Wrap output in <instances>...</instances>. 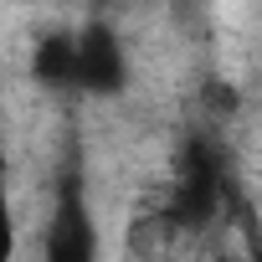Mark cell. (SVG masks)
I'll use <instances>...</instances> for the list:
<instances>
[{
	"label": "cell",
	"mask_w": 262,
	"mask_h": 262,
	"mask_svg": "<svg viewBox=\"0 0 262 262\" xmlns=\"http://www.w3.org/2000/svg\"><path fill=\"white\" fill-rule=\"evenodd\" d=\"M41 262H103L98 216L88 206V190H82L77 170H67L57 180L52 216H47V231H41Z\"/></svg>",
	"instance_id": "obj_1"
},
{
	"label": "cell",
	"mask_w": 262,
	"mask_h": 262,
	"mask_svg": "<svg viewBox=\"0 0 262 262\" xmlns=\"http://www.w3.org/2000/svg\"><path fill=\"white\" fill-rule=\"evenodd\" d=\"M72 88L93 98H113L128 88V52L108 21H88L82 31H72Z\"/></svg>",
	"instance_id": "obj_2"
},
{
	"label": "cell",
	"mask_w": 262,
	"mask_h": 262,
	"mask_svg": "<svg viewBox=\"0 0 262 262\" xmlns=\"http://www.w3.org/2000/svg\"><path fill=\"white\" fill-rule=\"evenodd\" d=\"M31 72H36V82H47V88H72V31H47V36L36 41Z\"/></svg>",
	"instance_id": "obj_3"
},
{
	"label": "cell",
	"mask_w": 262,
	"mask_h": 262,
	"mask_svg": "<svg viewBox=\"0 0 262 262\" xmlns=\"http://www.w3.org/2000/svg\"><path fill=\"white\" fill-rule=\"evenodd\" d=\"M16 206H11V190H6V175H0V262H16Z\"/></svg>",
	"instance_id": "obj_4"
}]
</instances>
